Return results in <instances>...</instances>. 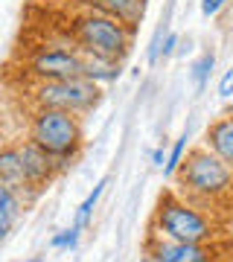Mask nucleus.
<instances>
[{
    "mask_svg": "<svg viewBox=\"0 0 233 262\" xmlns=\"http://www.w3.org/2000/svg\"><path fill=\"white\" fill-rule=\"evenodd\" d=\"M152 163L163 169V163H166V149H163V146H158V149L152 151Z\"/></svg>",
    "mask_w": 233,
    "mask_h": 262,
    "instance_id": "21",
    "label": "nucleus"
},
{
    "mask_svg": "<svg viewBox=\"0 0 233 262\" xmlns=\"http://www.w3.org/2000/svg\"><path fill=\"white\" fill-rule=\"evenodd\" d=\"M204 149H210L219 160H224L233 169V114H224L207 125Z\"/></svg>",
    "mask_w": 233,
    "mask_h": 262,
    "instance_id": "10",
    "label": "nucleus"
},
{
    "mask_svg": "<svg viewBox=\"0 0 233 262\" xmlns=\"http://www.w3.org/2000/svg\"><path fill=\"white\" fill-rule=\"evenodd\" d=\"M70 41H73L82 53L122 61V58L131 53L134 29H129L125 24L108 18L102 12L82 9L73 20H70Z\"/></svg>",
    "mask_w": 233,
    "mask_h": 262,
    "instance_id": "2",
    "label": "nucleus"
},
{
    "mask_svg": "<svg viewBox=\"0 0 233 262\" xmlns=\"http://www.w3.org/2000/svg\"><path fill=\"white\" fill-rule=\"evenodd\" d=\"M224 3H227V0H201V15L213 18V15H216L219 9H222Z\"/></svg>",
    "mask_w": 233,
    "mask_h": 262,
    "instance_id": "20",
    "label": "nucleus"
},
{
    "mask_svg": "<svg viewBox=\"0 0 233 262\" xmlns=\"http://www.w3.org/2000/svg\"><path fill=\"white\" fill-rule=\"evenodd\" d=\"M27 70L35 82H61L82 76V50L70 44H50L38 47L27 61Z\"/></svg>",
    "mask_w": 233,
    "mask_h": 262,
    "instance_id": "6",
    "label": "nucleus"
},
{
    "mask_svg": "<svg viewBox=\"0 0 233 262\" xmlns=\"http://www.w3.org/2000/svg\"><path fill=\"white\" fill-rule=\"evenodd\" d=\"M120 64L122 61H114V58H102V56H91V53H82V76L96 82L99 88L108 82H117L120 79Z\"/></svg>",
    "mask_w": 233,
    "mask_h": 262,
    "instance_id": "13",
    "label": "nucleus"
},
{
    "mask_svg": "<svg viewBox=\"0 0 233 262\" xmlns=\"http://www.w3.org/2000/svg\"><path fill=\"white\" fill-rule=\"evenodd\" d=\"M184 155H186V134L178 137L175 146L166 151V163H163V175H166V178H175V172H178V166H181Z\"/></svg>",
    "mask_w": 233,
    "mask_h": 262,
    "instance_id": "16",
    "label": "nucleus"
},
{
    "mask_svg": "<svg viewBox=\"0 0 233 262\" xmlns=\"http://www.w3.org/2000/svg\"><path fill=\"white\" fill-rule=\"evenodd\" d=\"M155 236L172 239V242H193V245H207L213 242L216 225L210 215L201 213L189 198L178 195V192H163L155 210Z\"/></svg>",
    "mask_w": 233,
    "mask_h": 262,
    "instance_id": "4",
    "label": "nucleus"
},
{
    "mask_svg": "<svg viewBox=\"0 0 233 262\" xmlns=\"http://www.w3.org/2000/svg\"><path fill=\"white\" fill-rule=\"evenodd\" d=\"M32 99H35V108H58V111H70L82 117L99 105L102 88L84 76L61 79V82H35Z\"/></svg>",
    "mask_w": 233,
    "mask_h": 262,
    "instance_id": "5",
    "label": "nucleus"
},
{
    "mask_svg": "<svg viewBox=\"0 0 233 262\" xmlns=\"http://www.w3.org/2000/svg\"><path fill=\"white\" fill-rule=\"evenodd\" d=\"M213 251L207 245L172 242L163 236H152L146 245V262H213Z\"/></svg>",
    "mask_w": 233,
    "mask_h": 262,
    "instance_id": "7",
    "label": "nucleus"
},
{
    "mask_svg": "<svg viewBox=\"0 0 233 262\" xmlns=\"http://www.w3.org/2000/svg\"><path fill=\"white\" fill-rule=\"evenodd\" d=\"M219 96H222V99H230L233 96V67L222 76V82H219Z\"/></svg>",
    "mask_w": 233,
    "mask_h": 262,
    "instance_id": "18",
    "label": "nucleus"
},
{
    "mask_svg": "<svg viewBox=\"0 0 233 262\" xmlns=\"http://www.w3.org/2000/svg\"><path fill=\"white\" fill-rule=\"evenodd\" d=\"M213 67H216V53H213V50L201 53V58H198L196 64H193V82H196L198 91H201V88L210 82V76H213Z\"/></svg>",
    "mask_w": 233,
    "mask_h": 262,
    "instance_id": "15",
    "label": "nucleus"
},
{
    "mask_svg": "<svg viewBox=\"0 0 233 262\" xmlns=\"http://www.w3.org/2000/svg\"><path fill=\"white\" fill-rule=\"evenodd\" d=\"M105 187H108V178L99 181V184H96V187H93L91 192H88V198H84L82 204H79V210H76V219H73V225L79 227V230H84V227H88V222H91L93 210H96V201L102 198Z\"/></svg>",
    "mask_w": 233,
    "mask_h": 262,
    "instance_id": "14",
    "label": "nucleus"
},
{
    "mask_svg": "<svg viewBox=\"0 0 233 262\" xmlns=\"http://www.w3.org/2000/svg\"><path fill=\"white\" fill-rule=\"evenodd\" d=\"M82 3H84V9L102 12L108 18L125 24L134 32H137V24L143 20L146 6H149V0H82Z\"/></svg>",
    "mask_w": 233,
    "mask_h": 262,
    "instance_id": "9",
    "label": "nucleus"
},
{
    "mask_svg": "<svg viewBox=\"0 0 233 262\" xmlns=\"http://www.w3.org/2000/svg\"><path fill=\"white\" fill-rule=\"evenodd\" d=\"M79 236H82V230L76 225H70L67 230H61V233H56L53 236V248H76V242H79Z\"/></svg>",
    "mask_w": 233,
    "mask_h": 262,
    "instance_id": "17",
    "label": "nucleus"
},
{
    "mask_svg": "<svg viewBox=\"0 0 233 262\" xmlns=\"http://www.w3.org/2000/svg\"><path fill=\"white\" fill-rule=\"evenodd\" d=\"M29 140L56 160L58 172H61L82 151V117L70 111H58V108H35L32 120H29Z\"/></svg>",
    "mask_w": 233,
    "mask_h": 262,
    "instance_id": "1",
    "label": "nucleus"
},
{
    "mask_svg": "<svg viewBox=\"0 0 233 262\" xmlns=\"http://www.w3.org/2000/svg\"><path fill=\"white\" fill-rule=\"evenodd\" d=\"M175 47H178V35H175V32H166V38L160 41L158 53H160L163 58H166V56H172V53H175Z\"/></svg>",
    "mask_w": 233,
    "mask_h": 262,
    "instance_id": "19",
    "label": "nucleus"
},
{
    "mask_svg": "<svg viewBox=\"0 0 233 262\" xmlns=\"http://www.w3.org/2000/svg\"><path fill=\"white\" fill-rule=\"evenodd\" d=\"M175 178L181 184V192L196 201H219L233 192V169L204 146L186 151Z\"/></svg>",
    "mask_w": 233,
    "mask_h": 262,
    "instance_id": "3",
    "label": "nucleus"
},
{
    "mask_svg": "<svg viewBox=\"0 0 233 262\" xmlns=\"http://www.w3.org/2000/svg\"><path fill=\"white\" fill-rule=\"evenodd\" d=\"M27 262H44V259H41V256H32V259H27Z\"/></svg>",
    "mask_w": 233,
    "mask_h": 262,
    "instance_id": "22",
    "label": "nucleus"
},
{
    "mask_svg": "<svg viewBox=\"0 0 233 262\" xmlns=\"http://www.w3.org/2000/svg\"><path fill=\"white\" fill-rule=\"evenodd\" d=\"M0 178L6 181L20 198H24V204L32 201V192L27 189V178H24V160H20V149L18 146H12V149H3L0 151Z\"/></svg>",
    "mask_w": 233,
    "mask_h": 262,
    "instance_id": "11",
    "label": "nucleus"
},
{
    "mask_svg": "<svg viewBox=\"0 0 233 262\" xmlns=\"http://www.w3.org/2000/svg\"><path fill=\"white\" fill-rule=\"evenodd\" d=\"M20 149V160H24V178H27V189L32 195H38L41 189H47V184L58 175L56 160L50 158L47 151H41L32 140H27Z\"/></svg>",
    "mask_w": 233,
    "mask_h": 262,
    "instance_id": "8",
    "label": "nucleus"
},
{
    "mask_svg": "<svg viewBox=\"0 0 233 262\" xmlns=\"http://www.w3.org/2000/svg\"><path fill=\"white\" fill-rule=\"evenodd\" d=\"M24 207H27L24 204V198H20L6 181L0 178V242L12 233V227L18 225L20 210H24Z\"/></svg>",
    "mask_w": 233,
    "mask_h": 262,
    "instance_id": "12",
    "label": "nucleus"
}]
</instances>
